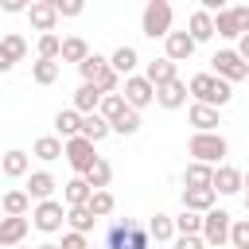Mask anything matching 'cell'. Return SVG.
<instances>
[{
  "label": "cell",
  "instance_id": "obj_1",
  "mask_svg": "<svg viewBox=\"0 0 249 249\" xmlns=\"http://www.w3.org/2000/svg\"><path fill=\"white\" fill-rule=\"evenodd\" d=\"M187 93H191L198 105H214V109H222V105H230L233 86L222 82L218 74H195V78L187 82Z\"/></svg>",
  "mask_w": 249,
  "mask_h": 249
},
{
  "label": "cell",
  "instance_id": "obj_2",
  "mask_svg": "<svg viewBox=\"0 0 249 249\" xmlns=\"http://www.w3.org/2000/svg\"><path fill=\"white\" fill-rule=\"evenodd\" d=\"M152 237H148V226L132 222V218H117L105 233V245L101 249H148Z\"/></svg>",
  "mask_w": 249,
  "mask_h": 249
},
{
  "label": "cell",
  "instance_id": "obj_3",
  "mask_svg": "<svg viewBox=\"0 0 249 249\" xmlns=\"http://www.w3.org/2000/svg\"><path fill=\"white\" fill-rule=\"evenodd\" d=\"M78 74H82V82L97 86L101 93H117V86H121V74L109 66V58H101V54H93V51L78 62Z\"/></svg>",
  "mask_w": 249,
  "mask_h": 249
},
{
  "label": "cell",
  "instance_id": "obj_4",
  "mask_svg": "<svg viewBox=\"0 0 249 249\" xmlns=\"http://www.w3.org/2000/svg\"><path fill=\"white\" fill-rule=\"evenodd\" d=\"M187 152H191L198 163L218 167V163L226 160L230 144H226V136H222V132H195V136H191V144H187Z\"/></svg>",
  "mask_w": 249,
  "mask_h": 249
},
{
  "label": "cell",
  "instance_id": "obj_5",
  "mask_svg": "<svg viewBox=\"0 0 249 249\" xmlns=\"http://www.w3.org/2000/svg\"><path fill=\"white\" fill-rule=\"evenodd\" d=\"M62 156H66V163L78 171V175H86L101 156H97V144H89L86 136H70V140H62Z\"/></svg>",
  "mask_w": 249,
  "mask_h": 249
},
{
  "label": "cell",
  "instance_id": "obj_6",
  "mask_svg": "<svg viewBox=\"0 0 249 249\" xmlns=\"http://www.w3.org/2000/svg\"><path fill=\"white\" fill-rule=\"evenodd\" d=\"M245 31H249V4H233V8H226V12L214 16V35L241 39Z\"/></svg>",
  "mask_w": 249,
  "mask_h": 249
},
{
  "label": "cell",
  "instance_id": "obj_7",
  "mask_svg": "<svg viewBox=\"0 0 249 249\" xmlns=\"http://www.w3.org/2000/svg\"><path fill=\"white\" fill-rule=\"evenodd\" d=\"M230 226H233V218L226 214V210H206L202 214V241H206V249H222L226 241H230Z\"/></svg>",
  "mask_w": 249,
  "mask_h": 249
},
{
  "label": "cell",
  "instance_id": "obj_8",
  "mask_svg": "<svg viewBox=\"0 0 249 249\" xmlns=\"http://www.w3.org/2000/svg\"><path fill=\"white\" fill-rule=\"evenodd\" d=\"M31 226H35V230H43V233H58V230L66 226V206H62V202H54V198L35 202V210H31Z\"/></svg>",
  "mask_w": 249,
  "mask_h": 249
},
{
  "label": "cell",
  "instance_id": "obj_9",
  "mask_svg": "<svg viewBox=\"0 0 249 249\" xmlns=\"http://www.w3.org/2000/svg\"><path fill=\"white\" fill-rule=\"evenodd\" d=\"M140 31H144L148 39H163V35L171 31V4H144Z\"/></svg>",
  "mask_w": 249,
  "mask_h": 249
},
{
  "label": "cell",
  "instance_id": "obj_10",
  "mask_svg": "<svg viewBox=\"0 0 249 249\" xmlns=\"http://www.w3.org/2000/svg\"><path fill=\"white\" fill-rule=\"evenodd\" d=\"M210 62H214V74H218L222 82H230V86H233V82H245V78H249V62H245V58H241L237 51H218V54H214Z\"/></svg>",
  "mask_w": 249,
  "mask_h": 249
},
{
  "label": "cell",
  "instance_id": "obj_11",
  "mask_svg": "<svg viewBox=\"0 0 249 249\" xmlns=\"http://www.w3.org/2000/svg\"><path fill=\"white\" fill-rule=\"evenodd\" d=\"M121 97H124V105H128V109H136V113H140V109H148V105L156 101V86H152L144 74H128V78H124V93H121Z\"/></svg>",
  "mask_w": 249,
  "mask_h": 249
},
{
  "label": "cell",
  "instance_id": "obj_12",
  "mask_svg": "<svg viewBox=\"0 0 249 249\" xmlns=\"http://www.w3.org/2000/svg\"><path fill=\"white\" fill-rule=\"evenodd\" d=\"M195 39L187 35V31H167L163 35V58H171V62H187L191 54H195Z\"/></svg>",
  "mask_w": 249,
  "mask_h": 249
},
{
  "label": "cell",
  "instance_id": "obj_13",
  "mask_svg": "<svg viewBox=\"0 0 249 249\" xmlns=\"http://www.w3.org/2000/svg\"><path fill=\"white\" fill-rule=\"evenodd\" d=\"M210 187H214L218 195H237V191L245 187V171H241V167H230V163H218Z\"/></svg>",
  "mask_w": 249,
  "mask_h": 249
},
{
  "label": "cell",
  "instance_id": "obj_14",
  "mask_svg": "<svg viewBox=\"0 0 249 249\" xmlns=\"http://www.w3.org/2000/svg\"><path fill=\"white\" fill-rule=\"evenodd\" d=\"M27 226H31V218H27V214H23V218L4 214V218H0V249H16V245H23Z\"/></svg>",
  "mask_w": 249,
  "mask_h": 249
},
{
  "label": "cell",
  "instance_id": "obj_15",
  "mask_svg": "<svg viewBox=\"0 0 249 249\" xmlns=\"http://www.w3.org/2000/svg\"><path fill=\"white\" fill-rule=\"evenodd\" d=\"M214 198H218L214 187H183V210L206 214V210H214Z\"/></svg>",
  "mask_w": 249,
  "mask_h": 249
},
{
  "label": "cell",
  "instance_id": "obj_16",
  "mask_svg": "<svg viewBox=\"0 0 249 249\" xmlns=\"http://www.w3.org/2000/svg\"><path fill=\"white\" fill-rule=\"evenodd\" d=\"M187 82H167V86H156V105H163V109H183L187 105Z\"/></svg>",
  "mask_w": 249,
  "mask_h": 249
},
{
  "label": "cell",
  "instance_id": "obj_17",
  "mask_svg": "<svg viewBox=\"0 0 249 249\" xmlns=\"http://www.w3.org/2000/svg\"><path fill=\"white\" fill-rule=\"evenodd\" d=\"M0 171H4L8 179H23V175L31 171V156H27L23 148H8V152L0 156Z\"/></svg>",
  "mask_w": 249,
  "mask_h": 249
},
{
  "label": "cell",
  "instance_id": "obj_18",
  "mask_svg": "<svg viewBox=\"0 0 249 249\" xmlns=\"http://www.w3.org/2000/svg\"><path fill=\"white\" fill-rule=\"evenodd\" d=\"M23 16H27V19H31V27H35V31H43V35L58 27V12H54L51 4H43V0H35V4H31Z\"/></svg>",
  "mask_w": 249,
  "mask_h": 249
},
{
  "label": "cell",
  "instance_id": "obj_19",
  "mask_svg": "<svg viewBox=\"0 0 249 249\" xmlns=\"http://www.w3.org/2000/svg\"><path fill=\"white\" fill-rule=\"evenodd\" d=\"M144 78H148L152 86H167V82L179 78V62H171V58H152V62L144 66Z\"/></svg>",
  "mask_w": 249,
  "mask_h": 249
},
{
  "label": "cell",
  "instance_id": "obj_20",
  "mask_svg": "<svg viewBox=\"0 0 249 249\" xmlns=\"http://www.w3.org/2000/svg\"><path fill=\"white\" fill-rule=\"evenodd\" d=\"M54 187H58V179H54L51 171H27V198L43 202V198L54 195Z\"/></svg>",
  "mask_w": 249,
  "mask_h": 249
},
{
  "label": "cell",
  "instance_id": "obj_21",
  "mask_svg": "<svg viewBox=\"0 0 249 249\" xmlns=\"http://www.w3.org/2000/svg\"><path fill=\"white\" fill-rule=\"evenodd\" d=\"M54 132L58 140H70V136H82V113L70 105V109H58L54 113Z\"/></svg>",
  "mask_w": 249,
  "mask_h": 249
},
{
  "label": "cell",
  "instance_id": "obj_22",
  "mask_svg": "<svg viewBox=\"0 0 249 249\" xmlns=\"http://www.w3.org/2000/svg\"><path fill=\"white\" fill-rule=\"evenodd\" d=\"M187 35H191L195 43H206V39H214V16L198 8V12L187 19Z\"/></svg>",
  "mask_w": 249,
  "mask_h": 249
},
{
  "label": "cell",
  "instance_id": "obj_23",
  "mask_svg": "<svg viewBox=\"0 0 249 249\" xmlns=\"http://www.w3.org/2000/svg\"><path fill=\"white\" fill-rule=\"evenodd\" d=\"M89 195H93V187L86 183V175H74L70 183H62V198H66V206H86Z\"/></svg>",
  "mask_w": 249,
  "mask_h": 249
},
{
  "label": "cell",
  "instance_id": "obj_24",
  "mask_svg": "<svg viewBox=\"0 0 249 249\" xmlns=\"http://www.w3.org/2000/svg\"><path fill=\"white\" fill-rule=\"evenodd\" d=\"M136 62H140V54H136V47H128V43H121V47L109 54V66H113L117 74H124V78L136 70Z\"/></svg>",
  "mask_w": 249,
  "mask_h": 249
},
{
  "label": "cell",
  "instance_id": "obj_25",
  "mask_svg": "<svg viewBox=\"0 0 249 249\" xmlns=\"http://www.w3.org/2000/svg\"><path fill=\"white\" fill-rule=\"evenodd\" d=\"M97 105H101V89L89 86V82H82V86L74 89V109L86 117V113H97Z\"/></svg>",
  "mask_w": 249,
  "mask_h": 249
},
{
  "label": "cell",
  "instance_id": "obj_26",
  "mask_svg": "<svg viewBox=\"0 0 249 249\" xmlns=\"http://www.w3.org/2000/svg\"><path fill=\"white\" fill-rule=\"evenodd\" d=\"M191 124H195V132H218V109L214 105H191Z\"/></svg>",
  "mask_w": 249,
  "mask_h": 249
},
{
  "label": "cell",
  "instance_id": "obj_27",
  "mask_svg": "<svg viewBox=\"0 0 249 249\" xmlns=\"http://www.w3.org/2000/svg\"><path fill=\"white\" fill-rule=\"evenodd\" d=\"M109 132H113V128H109V121H105L101 113H86V117H82V136H86L89 144H101Z\"/></svg>",
  "mask_w": 249,
  "mask_h": 249
},
{
  "label": "cell",
  "instance_id": "obj_28",
  "mask_svg": "<svg viewBox=\"0 0 249 249\" xmlns=\"http://www.w3.org/2000/svg\"><path fill=\"white\" fill-rule=\"evenodd\" d=\"M86 54H89V43H86L82 35H66V39H62V51H58V62H74V66H78Z\"/></svg>",
  "mask_w": 249,
  "mask_h": 249
},
{
  "label": "cell",
  "instance_id": "obj_29",
  "mask_svg": "<svg viewBox=\"0 0 249 249\" xmlns=\"http://www.w3.org/2000/svg\"><path fill=\"white\" fill-rule=\"evenodd\" d=\"M58 70H62V62H58V58H35V62H31V78H35L39 86L58 82Z\"/></svg>",
  "mask_w": 249,
  "mask_h": 249
},
{
  "label": "cell",
  "instance_id": "obj_30",
  "mask_svg": "<svg viewBox=\"0 0 249 249\" xmlns=\"http://www.w3.org/2000/svg\"><path fill=\"white\" fill-rule=\"evenodd\" d=\"M31 156H35V160H43V163L62 160V140H58V136H39V140L31 144Z\"/></svg>",
  "mask_w": 249,
  "mask_h": 249
},
{
  "label": "cell",
  "instance_id": "obj_31",
  "mask_svg": "<svg viewBox=\"0 0 249 249\" xmlns=\"http://www.w3.org/2000/svg\"><path fill=\"white\" fill-rule=\"evenodd\" d=\"M210 179H214V167L198 163V160H191L187 171H183V187H210Z\"/></svg>",
  "mask_w": 249,
  "mask_h": 249
},
{
  "label": "cell",
  "instance_id": "obj_32",
  "mask_svg": "<svg viewBox=\"0 0 249 249\" xmlns=\"http://www.w3.org/2000/svg\"><path fill=\"white\" fill-rule=\"evenodd\" d=\"M148 237H152L156 245L171 241V237H175V218H171V214H156V218L148 222Z\"/></svg>",
  "mask_w": 249,
  "mask_h": 249
},
{
  "label": "cell",
  "instance_id": "obj_33",
  "mask_svg": "<svg viewBox=\"0 0 249 249\" xmlns=\"http://www.w3.org/2000/svg\"><path fill=\"white\" fill-rule=\"evenodd\" d=\"M109 128H113L117 136H136V132H140V113L124 105V113H121V117H113V121H109Z\"/></svg>",
  "mask_w": 249,
  "mask_h": 249
},
{
  "label": "cell",
  "instance_id": "obj_34",
  "mask_svg": "<svg viewBox=\"0 0 249 249\" xmlns=\"http://www.w3.org/2000/svg\"><path fill=\"white\" fill-rule=\"evenodd\" d=\"M0 210H4V214H12V218H23V214L31 210V198H27V191H8V195L0 198Z\"/></svg>",
  "mask_w": 249,
  "mask_h": 249
},
{
  "label": "cell",
  "instance_id": "obj_35",
  "mask_svg": "<svg viewBox=\"0 0 249 249\" xmlns=\"http://www.w3.org/2000/svg\"><path fill=\"white\" fill-rule=\"evenodd\" d=\"M93 214H89V206H66V226L74 230V233H89L93 230Z\"/></svg>",
  "mask_w": 249,
  "mask_h": 249
},
{
  "label": "cell",
  "instance_id": "obj_36",
  "mask_svg": "<svg viewBox=\"0 0 249 249\" xmlns=\"http://www.w3.org/2000/svg\"><path fill=\"white\" fill-rule=\"evenodd\" d=\"M109 179H113V167H109V160H97V163L86 171V183H89L93 191H105V187H109Z\"/></svg>",
  "mask_w": 249,
  "mask_h": 249
},
{
  "label": "cell",
  "instance_id": "obj_37",
  "mask_svg": "<svg viewBox=\"0 0 249 249\" xmlns=\"http://www.w3.org/2000/svg\"><path fill=\"white\" fill-rule=\"evenodd\" d=\"M86 206H89V214H93V218H109V214H113V206H117V198H113L109 191H93Z\"/></svg>",
  "mask_w": 249,
  "mask_h": 249
},
{
  "label": "cell",
  "instance_id": "obj_38",
  "mask_svg": "<svg viewBox=\"0 0 249 249\" xmlns=\"http://www.w3.org/2000/svg\"><path fill=\"white\" fill-rule=\"evenodd\" d=\"M0 47H4V54H8L12 62H23V58H27V39H23V35H16V31H12V35H4V39H0Z\"/></svg>",
  "mask_w": 249,
  "mask_h": 249
},
{
  "label": "cell",
  "instance_id": "obj_39",
  "mask_svg": "<svg viewBox=\"0 0 249 249\" xmlns=\"http://www.w3.org/2000/svg\"><path fill=\"white\" fill-rule=\"evenodd\" d=\"M58 51H62V39H58L54 31L39 35V43H35V54H39V58H58Z\"/></svg>",
  "mask_w": 249,
  "mask_h": 249
},
{
  "label": "cell",
  "instance_id": "obj_40",
  "mask_svg": "<svg viewBox=\"0 0 249 249\" xmlns=\"http://www.w3.org/2000/svg\"><path fill=\"white\" fill-rule=\"evenodd\" d=\"M97 113H101L105 121L121 117V113H124V97H121V93H101V105H97Z\"/></svg>",
  "mask_w": 249,
  "mask_h": 249
},
{
  "label": "cell",
  "instance_id": "obj_41",
  "mask_svg": "<svg viewBox=\"0 0 249 249\" xmlns=\"http://www.w3.org/2000/svg\"><path fill=\"white\" fill-rule=\"evenodd\" d=\"M175 233H202V214L183 210V214L175 218Z\"/></svg>",
  "mask_w": 249,
  "mask_h": 249
},
{
  "label": "cell",
  "instance_id": "obj_42",
  "mask_svg": "<svg viewBox=\"0 0 249 249\" xmlns=\"http://www.w3.org/2000/svg\"><path fill=\"white\" fill-rule=\"evenodd\" d=\"M230 245H233V249H249V218H233V226H230Z\"/></svg>",
  "mask_w": 249,
  "mask_h": 249
},
{
  "label": "cell",
  "instance_id": "obj_43",
  "mask_svg": "<svg viewBox=\"0 0 249 249\" xmlns=\"http://www.w3.org/2000/svg\"><path fill=\"white\" fill-rule=\"evenodd\" d=\"M43 4H51L58 16H66V19H74V16H82L86 12V0H43Z\"/></svg>",
  "mask_w": 249,
  "mask_h": 249
},
{
  "label": "cell",
  "instance_id": "obj_44",
  "mask_svg": "<svg viewBox=\"0 0 249 249\" xmlns=\"http://www.w3.org/2000/svg\"><path fill=\"white\" fill-rule=\"evenodd\" d=\"M171 245H175V249H206V241H202L198 233H175Z\"/></svg>",
  "mask_w": 249,
  "mask_h": 249
},
{
  "label": "cell",
  "instance_id": "obj_45",
  "mask_svg": "<svg viewBox=\"0 0 249 249\" xmlns=\"http://www.w3.org/2000/svg\"><path fill=\"white\" fill-rule=\"evenodd\" d=\"M58 249H89V237L70 230V233H62V245H58Z\"/></svg>",
  "mask_w": 249,
  "mask_h": 249
},
{
  "label": "cell",
  "instance_id": "obj_46",
  "mask_svg": "<svg viewBox=\"0 0 249 249\" xmlns=\"http://www.w3.org/2000/svg\"><path fill=\"white\" fill-rule=\"evenodd\" d=\"M198 8H202V12H210V16H218V12H226V8H230V0H198Z\"/></svg>",
  "mask_w": 249,
  "mask_h": 249
},
{
  "label": "cell",
  "instance_id": "obj_47",
  "mask_svg": "<svg viewBox=\"0 0 249 249\" xmlns=\"http://www.w3.org/2000/svg\"><path fill=\"white\" fill-rule=\"evenodd\" d=\"M0 8H4V12H12V16H16V12H27V4H23V0H0Z\"/></svg>",
  "mask_w": 249,
  "mask_h": 249
},
{
  "label": "cell",
  "instance_id": "obj_48",
  "mask_svg": "<svg viewBox=\"0 0 249 249\" xmlns=\"http://www.w3.org/2000/svg\"><path fill=\"white\" fill-rule=\"evenodd\" d=\"M237 54H241V58H245V62H249V31H245V35H241V39H237Z\"/></svg>",
  "mask_w": 249,
  "mask_h": 249
},
{
  "label": "cell",
  "instance_id": "obj_49",
  "mask_svg": "<svg viewBox=\"0 0 249 249\" xmlns=\"http://www.w3.org/2000/svg\"><path fill=\"white\" fill-rule=\"evenodd\" d=\"M12 66H16V62H12V58H8V54H4V47H0V74H8V70H12Z\"/></svg>",
  "mask_w": 249,
  "mask_h": 249
},
{
  "label": "cell",
  "instance_id": "obj_50",
  "mask_svg": "<svg viewBox=\"0 0 249 249\" xmlns=\"http://www.w3.org/2000/svg\"><path fill=\"white\" fill-rule=\"evenodd\" d=\"M35 249H58V245H54V241H47V245H35Z\"/></svg>",
  "mask_w": 249,
  "mask_h": 249
},
{
  "label": "cell",
  "instance_id": "obj_51",
  "mask_svg": "<svg viewBox=\"0 0 249 249\" xmlns=\"http://www.w3.org/2000/svg\"><path fill=\"white\" fill-rule=\"evenodd\" d=\"M245 214H249V195H245Z\"/></svg>",
  "mask_w": 249,
  "mask_h": 249
},
{
  "label": "cell",
  "instance_id": "obj_52",
  "mask_svg": "<svg viewBox=\"0 0 249 249\" xmlns=\"http://www.w3.org/2000/svg\"><path fill=\"white\" fill-rule=\"evenodd\" d=\"M148 4H167V0H148Z\"/></svg>",
  "mask_w": 249,
  "mask_h": 249
},
{
  "label": "cell",
  "instance_id": "obj_53",
  "mask_svg": "<svg viewBox=\"0 0 249 249\" xmlns=\"http://www.w3.org/2000/svg\"><path fill=\"white\" fill-rule=\"evenodd\" d=\"M245 187H249V171H245ZM245 195H249V191H245Z\"/></svg>",
  "mask_w": 249,
  "mask_h": 249
},
{
  "label": "cell",
  "instance_id": "obj_54",
  "mask_svg": "<svg viewBox=\"0 0 249 249\" xmlns=\"http://www.w3.org/2000/svg\"><path fill=\"white\" fill-rule=\"evenodd\" d=\"M23 4H27V8H31V4H35V0H23Z\"/></svg>",
  "mask_w": 249,
  "mask_h": 249
},
{
  "label": "cell",
  "instance_id": "obj_55",
  "mask_svg": "<svg viewBox=\"0 0 249 249\" xmlns=\"http://www.w3.org/2000/svg\"><path fill=\"white\" fill-rule=\"evenodd\" d=\"M0 218H4V210H0Z\"/></svg>",
  "mask_w": 249,
  "mask_h": 249
},
{
  "label": "cell",
  "instance_id": "obj_56",
  "mask_svg": "<svg viewBox=\"0 0 249 249\" xmlns=\"http://www.w3.org/2000/svg\"><path fill=\"white\" fill-rule=\"evenodd\" d=\"M16 249H23V245H16Z\"/></svg>",
  "mask_w": 249,
  "mask_h": 249
},
{
  "label": "cell",
  "instance_id": "obj_57",
  "mask_svg": "<svg viewBox=\"0 0 249 249\" xmlns=\"http://www.w3.org/2000/svg\"><path fill=\"white\" fill-rule=\"evenodd\" d=\"M89 249H97V245H89Z\"/></svg>",
  "mask_w": 249,
  "mask_h": 249
},
{
  "label": "cell",
  "instance_id": "obj_58",
  "mask_svg": "<svg viewBox=\"0 0 249 249\" xmlns=\"http://www.w3.org/2000/svg\"><path fill=\"white\" fill-rule=\"evenodd\" d=\"M0 156H4V152H0Z\"/></svg>",
  "mask_w": 249,
  "mask_h": 249
}]
</instances>
